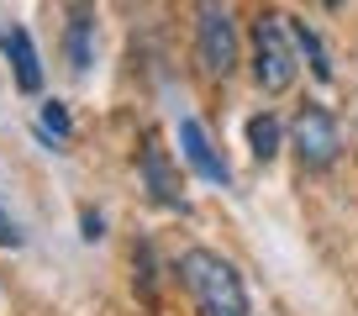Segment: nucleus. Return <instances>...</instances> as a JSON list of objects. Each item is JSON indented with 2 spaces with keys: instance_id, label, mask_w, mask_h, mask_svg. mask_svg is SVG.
Segmentation results:
<instances>
[{
  "instance_id": "15",
  "label": "nucleus",
  "mask_w": 358,
  "mask_h": 316,
  "mask_svg": "<svg viewBox=\"0 0 358 316\" xmlns=\"http://www.w3.org/2000/svg\"><path fill=\"white\" fill-rule=\"evenodd\" d=\"M322 6H348V0H322Z\"/></svg>"
},
{
  "instance_id": "11",
  "label": "nucleus",
  "mask_w": 358,
  "mask_h": 316,
  "mask_svg": "<svg viewBox=\"0 0 358 316\" xmlns=\"http://www.w3.org/2000/svg\"><path fill=\"white\" fill-rule=\"evenodd\" d=\"M43 132H53V137H69V132H74V127H69L64 101H48V106H43Z\"/></svg>"
},
{
  "instance_id": "5",
  "label": "nucleus",
  "mask_w": 358,
  "mask_h": 316,
  "mask_svg": "<svg viewBox=\"0 0 358 316\" xmlns=\"http://www.w3.org/2000/svg\"><path fill=\"white\" fill-rule=\"evenodd\" d=\"M179 153H185V164H190L206 185H232L227 158L211 148V137H206V127L195 122V116H185V122H179Z\"/></svg>"
},
{
  "instance_id": "2",
  "label": "nucleus",
  "mask_w": 358,
  "mask_h": 316,
  "mask_svg": "<svg viewBox=\"0 0 358 316\" xmlns=\"http://www.w3.org/2000/svg\"><path fill=\"white\" fill-rule=\"evenodd\" d=\"M295 37H290V16L268 11L253 22V79L264 95H285L295 85Z\"/></svg>"
},
{
  "instance_id": "13",
  "label": "nucleus",
  "mask_w": 358,
  "mask_h": 316,
  "mask_svg": "<svg viewBox=\"0 0 358 316\" xmlns=\"http://www.w3.org/2000/svg\"><path fill=\"white\" fill-rule=\"evenodd\" d=\"M27 237H22V227L11 222V216H0V248H22Z\"/></svg>"
},
{
  "instance_id": "3",
  "label": "nucleus",
  "mask_w": 358,
  "mask_h": 316,
  "mask_svg": "<svg viewBox=\"0 0 358 316\" xmlns=\"http://www.w3.org/2000/svg\"><path fill=\"white\" fill-rule=\"evenodd\" d=\"M290 148H295V158H301V169L322 174L343 158V127H337V116L327 111V106H306L290 122Z\"/></svg>"
},
{
  "instance_id": "7",
  "label": "nucleus",
  "mask_w": 358,
  "mask_h": 316,
  "mask_svg": "<svg viewBox=\"0 0 358 316\" xmlns=\"http://www.w3.org/2000/svg\"><path fill=\"white\" fill-rule=\"evenodd\" d=\"M0 53L11 58V74H16V85H22L27 95L43 90V58H37L27 27H6V32H0Z\"/></svg>"
},
{
  "instance_id": "8",
  "label": "nucleus",
  "mask_w": 358,
  "mask_h": 316,
  "mask_svg": "<svg viewBox=\"0 0 358 316\" xmlns=\"http://www.w3.org/2000/svg\"><path fill=\"white\" fill-rule=\"evenodd\" d=\"M90 32H95V22H90V11L85 6H74V11H69V69H74V74H90Z\"/></svg>"
},
{
  "instance_id": "9",
  "label": "nucleus",
  "mask_w": 358,
  "mask_h": 316,
  "mask_svg": "<svg viewBox=\"0 0 358 316\" xmlns=\"http://www.w3.org/2000/svg\"><path fill=\"white\" fill-rule=\"evenodd\" d=\"M290 37H295V48H301V53H306V64H311V74H316V79H322V85H327V79H332V58H327L322 37H316V32H311V27H306V22H295V16H290Z\"/></svg>"
},
{
  "instance_id": "4",
  "label": "nucleus",
  "mask_w": 358,
  "mask_h": 316,
  "mask_svg": "<svg viewBox=\"0 0 358 316\" xmlns=\"http://www.w3.org/2000/svg\"><path fill=\"white\" fill-rule=\"evenodd\" d=\"M195 48H201L206 74L227 79L237 69V27H232L222 0H201V6H195Z\"/></svg>"
},
{
  "instance_id": "1",
  "label": "nucleus",
  "mask_w": 358,
  "mask_h": 316,
  "mask_svg": "<svg viewBox=\"0 0 358 316\" xmlns=\"http://www.w3.org/2000/svg\"><path fill=\"white\" fill-rule=\"evenodd\" d=\"M179 274H185V285H190L201 316H248V285H243V274H237L222 253L190 248L185 259H179Z\"/></svg>"
},
{
  "instance_id": "6",
  "label": "nucleus",
  "mask_w": 358,
  "mask_h": 316,
  "mask_svg": "<svg viewBox=\"0 0 358 316\" xmlns=\"http://www.w3.org/2000/svg\"><path fill=\"white\" fill-rule=\"evenodd\" d=\"M137 169H143V185H148V195H153L158 206H169V211H179V206H185V195H179V174H174L169 153L153 143V137H148L143 153H137Z\"/></svg>"
},
{
  "instance_id": "14",
  "label": "nucleus",
  "mask_w": 358,
  "mask_h": 316,
  "mask_svg": "<svg viewBox=\"0 0 358 316\" xmlns=\"http://www.w3.org/2000/svg\"><path fill=\"white\" fill-rule=\"evenodd\" d=\"M79 227H85V243H95V237H106V222H101V216H95V211H85V216H79Z\"/></svg>"
},
{
  "instance_id": "12",
  "label": "nucleus",
  "mask_w": 358,
  "mask_h": 316,
  "mask_svg": "<svg viewBox=\"0 0 358 316\" xmlns=\"http://www.w3.org/2000/svg\"><path fill=\"white\" fill-rule=\"evenodd\" d=\"M137 269H143V274H137V290L153 301V253H148V248H137Z\"/></svg>"
},
{
  "instance_id": "10",
  "label": "nucleus",
  "mask_w": 358,
  "mask_h": 316,
  "mask_svg": "<svg viewBox=\"0 0 358 316\" xmlns=\"http://www.w3.org/2000/svg\"><path fill=\"white\" fill-rule=\"evenodd\" d=\"M248 148H253V158H258V164H268V158L280 153V122H274L268 111L248 122Z\"/></svg>"
}]
</instances>
